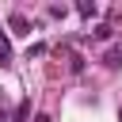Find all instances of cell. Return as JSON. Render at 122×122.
<instances>
[{
	"label": "cell",
	"instance_id": "6da1fadb",
	"mask_svg": "<svg viewBox=\"0 0 122 122\" xmlns=\"http://www.w3.org/2000/svg\"><path fill=\"white\" fill-rule=\"evenodd\" d=\"M8 27H11V34H30V19L23 11H11L8 15Z\"/></svg>",
	"mask_w": 122,
	"mask_h": 122
},
{
	"label": "cell",
	"instance_id": "7a4b0ae2",
	"mask_svg": "<svg viewBox=\"0 0 122 122\" xmlns=\"http://www.w3.org/2000/svg\"><path fill=\"white\" fill-rule=\"evenodd\" d=\"M76 11H80L84 19H95V15H99V4H95V0H80V4H76Z\"/></svg>",
	"mask_w": 122,
	"mask_h": 122
},
{
	"label": "cell",
	"instance_id": "3957f363",
	"mask_svg": "<svg viewBox=\"0 0 122 122\" xmlns=\"http://www.w3.org/2000/svg\"><path fill=\"white\" fill-rule=\"evenodd\" d=\"M30 118V99H23L19 107H15V114H11V122H27Z\"/></svg>",
	"mask_w": 122,
	"mask_h": 122
},
{
	"label": "cell",
	"instance_id": "277c9868",
	"mask_svg": "<svg viewBox=\"0 0 122 122\" xmlns=\"http://www.w3.org/2000/svg\"><path fill=\"white\" fill-rule=\"evenodd\" d=\"M0 65H11V42H8V34H0Z\"/></svg>",
	"mask_w": 122,
	"mask_h": 122
},
{
	"label": "cell",
	"instance_id": "5b68a950",
	"mask_svg": "<svg viewBox=\"0 0 122 122\" xmlns=\"http://www.w3.org/2000/svg\"><path fill=\"white\" fill-rule=\"evenodd\" d=\"M92 34H95V38H99V42H103V38H111V34H114V27H111V23H99V27H95V30H92Z\"/></svg>",
	"mask_w": 122,
	"mask_h": 122
},
{
	"label": "cell",
	"instance_id": "8992f818",
	"mask_svg": "<svg viewBox=\"0 0 122 122\" xmlns=\"http://www.w3.org/2000/svg\"><path fill=\"white\" fill-rule=\"evenodd\" d=\"M69 69H72V72H84V57L72 53V57H69Z\"/></svg>",
	"mask_w": 122,
	"mask_h": 122
},
{
	"label": "cell",
	"instance_id": "52a82bcc",
	"mask_svg": "<svg viewBox=\"0 0 122 122\" xmlns=\"http://www.w3.org/2000/svg\"><path fill=\"white\" fill-rule=\"evenodd\" d=\"M42 53H46V46H42V42H34V46L27 50V57H42Z\"/></svg>",
	"mask_w": 122,
	"mask_h": 122
},
{
	"label": "cell",
	"instance_id": "ba28073f",
	"mask_svg": "<svg viewBox=\"0 0 122 122\" xmlns=\"http://www.w3.org/2000/svg\"><path fill=\"white\" fill-rule=\"evenodd\" d=\"M107 65H122V50H114V53H107Z\"/></svg>",
	"mask_w": 122,
	"mask_h": 122
},
{
	"label": "cell",
	"instance_id": "9c48e42d",
	"mask_svg": "<svg viewBox=\"0 0 122 122\" xmlns=\"http://www.w3.org/2000/svg\"><path fill=\"white\" fill-rule=\"evenodd\" d=\"M34 122H53V118H50V114H38V118H34Z\"/></svg>",
	"mask_w": 122,
	"mask_h": 122
}]
</instances>
